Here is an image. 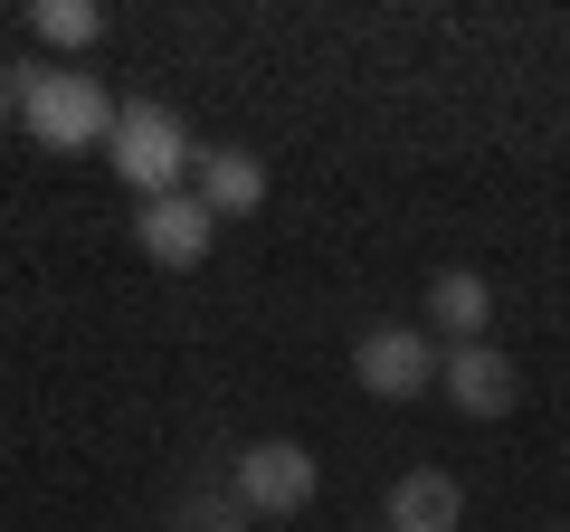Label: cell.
<instances>
[{
    "label": "cell",
    "mask_w": 570,
    "mask_h": 532,
    "mask_svg": "<svg viewBox=\"0 0 570 532\" xmlns=\"http://www.w3.org/2000/svg\"><path fill=\"white\" fill-rule=\"evenodd\" d=\"M115 115H124V105L105 96L86 67H39V77H29V105H20V124H29V144H39V152H105Z\"/></svg>",
    "instance_id": "2"
},
{
    "label": "cell",
    "mask_w": 570,
    "mask_h": 532,
    "mask_svg": "<svg viewBox=\"0 0 570 532\" xmlns=\"http://www.w3.org/2000/svg\"><path fill=\"white\" fill-rule=\"evenodd\" d=\"M228 485H238V504L257 513V523H295V513L324 494V466H314V447H295V437H257V447H238Z\"/></svg>",
    "instance_id": "4"
},
{
    "label": "cell",
    "mask_w": 570,
    "mask_h": 532,
    "mask_svg": "<svg viewBox=\"0 0 570 532\" xmlns=\"http://www.w3.org/2000/svg\"><path fill=\"white\" fill-rule=\"evenodd\" d=\"M190 190L209 200V219H247V209H266V162L247 144H200Z\"/></svg>",
    "instance_id": "8"
},
{
    "label": "cell",
    "mask_w": 570,
    "mask_h": 532,
    "mask_svg": "<svg viewBox=\"0 0 570 532\" xmlns=\"http://www.w3.org/2000/svg\"><path fill=\"white\" fill-rule=\"evenodd\" d=\"M134 247H142L153 266H171V276H190V266L219 247V219H209L200 190H171V200H142V209H134Z\"/></svg>",
    "instance_id": "5"
},
{
    "label": "cell",
    "mask_w": 570,
    "mask_h": 532,
    "mask_svg": "<svg viewBox=\"0 0 570 532\" xmlns=\"http://www.w3.org/2000/svg\"><path fill=\"white\" fill-rule=\"evenodd\" d=\"M257 513L238 504V485H200V494H181L171 504V532H247Z\"/></svg>",
    "instance_id": "11"
},
{
    "label": "cell",
    "mask_w": 570,
    "mask_h": 532,
    "mask_svg": "<svg viewBox=\"0 0 570 532\" xmlns=\"http://www.w3.org/2000/svg\"><path fill=\"white\" fill-rule=\"evenodd\" d=\"M20 105H29V77L10 58H0V124H20Z\"/></svg>",
    "instance_id": "12"
},
{
    "label": "cell",
    "mask_w": 570,
    "mask_h": 532,
    "mask_svg": "<svg viewBox=\"0 0 570 532\" xmlns=\"http://www.w3.org/2000/svg\"><path fill=\"white\" fill-rule=\"evenodd\" d=\"M362 532H381V523H362Z\"/></svg>",
    "instance_id": "13"
},
{
    "label": "cell",
    "mask_w": 570,
    "mask_h": 532,
    "mask_svg": "<svg viewBox=\"0 0 570 532\" xmlns=\"http://www.w3.org/2000/svg\"><path fill=\"white\" fill-rule=\"evenodd\" d=\"M438 362H448V343L428 324H371L362 343H352V381H362L371 400H390V410L428 400V390H438Z\"/></svg>",
    "instance_id": "3"
},
{
    "label": "cell",
    "mask_w": 570,
    "mask_h": 532,
    "mask_svg": "<svg viewBox=\"0 0 570 532\" xmlns=\"http://www.w3.org/2000/svg\"><path fill=\"white\" fill-rule=\"evenodd\" d=\"M466 523V485L448 466H400L381 494V532H456Z\"/></svg>",
    "instance_id": "7"
},
{
    "label": "cell",
    "mask_w": 570,
    "mask_h": 532,
    "mask_svg": "<svg viewBox=\"0 0 570 532\" xmlns=\"http://www.w3.org/2000/svg\"><path fill=\"white\" fill-rule=\"evenodd\" d=\"M485 324H494V286L475 266H438L428 276V333L438 343H485Z\"/></svg>",
    "instance_id": "9"
},
{
    "label": "cell",
    "mask_w": 570,
    "mask_h": 532,
    "mask_svg": "<svg viewBox=\"0 0 570 532\" xmlns=\"http://www.w3.org/2000/svg\"><path fill=\"white\" fill-rule=\"evenodd\" d=\"M438 390H448L466 418H513V400H523V371H513V352H494V343H448Z\"/></svg>",
    "instance_id": "6"
},
{
    "label": "cell",
    "mask_w": 570,
    "mask_h": 532,
    "mask_svg": "<svg viewBox=\"0 0 570 532\" xmlns=\"http://www.w3.org/2000/svg\"><path fill=\"white\" fill-rule=\"evenodd\" d=\"M105 29L115 20H105L96 0H39V10H29V39H48V48H96Z\"/></svg>",
    "instance_id": "10"
},
{
    "label": "cell",
    "mask_w": 570,
    "mask_h": 532,
    "mask_svg": "<svg viewBox=\"0 0 570 532\" xmlns=\"http://www.w3.org/2000/svg\"><path fill=\"white\" fill-rule=\"evenodd\" d=\"M105 162H115V181L134 190V200H171V190H190L200 144H190V124L171 115V105H124L115 134H105Z\"/></svg>",
    "instance_id": "1"
}]
</instances>
